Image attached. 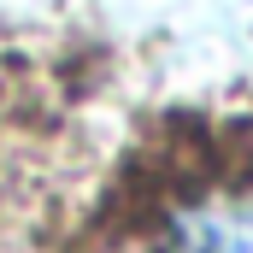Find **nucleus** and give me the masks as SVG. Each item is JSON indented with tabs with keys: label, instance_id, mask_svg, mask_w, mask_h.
I'll return each mask as SVG.
<instances>
[{
	"label": "nucleus",
	"instance_id": "obj_1",
	"mask_svg": "<svg viewBox=\"0 0 253 253\" xmlns=\"http://www.w3.org/2000/svg\"><path fill=\"white\" fill-rule=\"evenodd\" d=\"M153 253H253V189H206L177 200L153 230Z\"/></svg>",
	"mask_w": 253,
	"mask_h": 253
}]
</instances>
